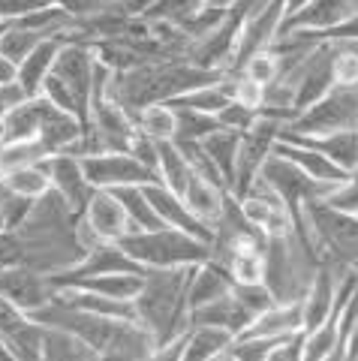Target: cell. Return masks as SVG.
I'll use <instances>...</instances> for the list:
<instances>
[{
	"label": "cell",
	"mask_w": 358,
	"mask_h": 361,
	"mask_svg": "<svg viewBox=\"0 0 358 361\" xmlns=\"http://www.w3.org/2000/svg\"><path fill=\"white\" fill-rule=\"evenodd\" d=\"M13 232L21 244V265L42 274H58L85 253L75 238V214L54 190L33 202L25 223Z\"/></svg>",
	"instance_id": "cell-1"
},
{
	"label": "cell",
	"mask_w": 358,
	"mask_h": 361,
	"mask_svg": "<svg viewBox=\"0 0 358 361\" xmlns=\"http://www.w3.org/2000/svg\"><path fill=\"white\" fill-rule=\"evenodd\" d=\"M223 73L202 70V66L190 63L187 58H166L142 63L127 73H111L109 97L136 121V115L151 103H169V99L187 94L193 87H202L217 82Z\"/></svg>",
	"instance_id": "cell-2"
},
{
	"label": "cell",
	"mask_w": 358,
	"mask_h": 361,
	"mask_svg": "<svg viewBox=\"0 0 358 361\" xmlns=\"http://www.w3.org/2000/svg\"><path fill=\"white\" fill-rule=\"evenodd\" d=\"M193 268L196 265L142 271V286L136 292V298H132V304H136V319L154 334L156 346H163L175 334L190 329L187 286H190Z\"/></svg>",
	"instance_id": "cell-3"
},
{
	"label": "cell",
	"mask_w": 358,
	"mask_h": 361,
	"mask_svg": "<svg viewBox=\"0 0 358 361\" xmlns=\"http://www.w3.org/2000/svg\"><path fill=\"white\" fill-rule=\"evenodd\" d=\"M118 244L124 253L139 262L142 268H184L199 265L211 256V244L187 235L175 226H160V229H139L121 235Z\"/></svg>",
	"instance_id": "cell-4"
},
{
	"label": "cell",
	"mask_w": 358,
	"mask_h": 361,
	"mask_svg": "<svg viewBox=\"0 0 358 361\" xmlns=\"http://www.w3.org/2000/svg\"><path fill=\"white\" fill-rule=\"evenodd\" d=\"M304 220L313 238H316L322 262L340 271L358 262V214L338 211L319 199L304 208Z\"/></svg>",
	"instance_id": "cell-5"
},
{
	"label": "cell",
	"mask_w": 358,
	"mask_h": 361,
	"mask_svg": "<svg viewBox=\"0 0 358 361\" xmlns=\"http://www.w3.org/2000/svg\"><path fill=\"white\" fill-rule=\"evenodd\" d=\"M283 130L295 135H326L340 130H358V87L334 85L316 103L295 111V118L286 121Z\"/></svg>",
	"instance_id": "cell-6"
},
{
	"label": "cell",
	"mask_w": 358,
	"mask_h": 361,
	"mask_svg": "<svg viewBox=\"0 0 358 361\" xmlns=\"http://www.w3.org/2000/svg\"><path fill=\"white\" fill-rule=\"evenodd\" d=\"M280 130H283L280 118H271V115H262L259 111V118L253 121V127H247L241 133L238 157H235V175H232V184H229V193L235 199H241L256 184L259 169H262V163L268 160V157H271Z\"/></svg>",
	"instance_id": "cell-7"
},
{
	"label": "cell",
	"mask_w": 358,
	"mask_h": 361,
	"mask_svg": "<svg viewBox=\"0 0 358 361\" xmlns=\"http://www.w3.org/2000/svg\"><path fill=\"white\" fill-rule=\"evenodd\" d=\"M82 169L91 187L103 190H118V187H132V184H154L156 172H151L144 163H139L130 151H103V154H87L82 157Z\"/></svg>",
	"instance_id": "cell-8"
},
{
	"label": "cell",
	"mask_w": 358,
	"mask_h": 361,
	"mask_svg": "<svg viewBox=\"0 0 358 361\" xmlns=\"http://www.w3.org/2000/svg\"><path fill=\"white\" fill-rule=\"evenodd\" d=\"M283 16H286L283 0H265L259 9H253V13L244 18V25H241L238 45H235V54H232V61H229V70H223V73H238L250 54L262 51V49H271L274 37L280 33Z\"/></svg>",
	"instance_id": "cell-9"
},
{
	"label": "cell",
	"mask_w": 358,
	"mask_h": 361,
	"mask_svg": "<svg viewBox=\"0 0 358 361\" xmlns=\"http://www.w3.org/2000/svg\"><path fill=\"white\" fill-rule=\"evenodd\" d=\"M0 295L13 307L30 316L33 310H39L42 304L54 298V286L49 274H42V271H33L27 265H9L0 268Z\"/></svg>",
	"instance_id": "cell-10"
},
{
	"label": "cell",
	"mask_w": 358,
	"mask_h": 361,
	"mask_svg": "<svg viewBox=\"0 0 358 361\" xmlns=\"http://www.w3.org/2000/svg\"><path fill=\"white\" fill-rule=\"evenodd\" d=\"M46 169H49V178H51V190L70 205L73 214H78L94 193L91 180H87L85 169H82V157L51 154V157H46Z\"/></svg>",
	"instance_id": "cell-11"
},
{
	"label": "cell",
	"mask_w": 358,
	"mask_h": 361,
	"mask_svg": "<svg viewBox=\"0 0 358 361\" xmlns=\"http://www.w3.org/2000/svg\"><path fill=\"white\" fill-rule=\"evenodd\" d=\"M358 16V0H307L295 13H286L280 21L283 30H331Z\"/></svg>",
	"instance_id": "cell-12"
},
{
	"label": "cell",
	"mask_w": 358,
	"mask_h": 361,
	"mask_svg": "<svg viewBox=\"0 0 358 361\" xmlns=\"http://www.w3.org/2000/svg\"><path fill=\"white\" fill-rule=\"evenodd\" d=\"M78 217H82L97 232L99 241H118L121 235L130 232V220H127V214H124L121 199L115 196V190L94 187L91 199H87V205L78 211Z\"/></svg>",
	"instance_id": "cell-13"
},
{
	"label": "cell",
	"mask_w": 358,
	"mask_h": 361,
	"mask_svg": "<svg viewBox=\"0 0 358 361\" xmlns=\"http://www.w3.org/2000/svg\"><path fill=\"white\" fill-rule=\"evenodd\" d=\"M144 193H148L154 211L160 214V220L166 226H175V229H181L187 235H196V238H202V241L211 244V238H214V229L199 220L196 214L187 208V202L175 193V190L160 184V180H154V184H144Z\"/></svg>",
	"instance_id": "cell-14"
},
{
	"label": "cell",
	"mask_w": 358,
	"mask_h": 361,
	"mask_svg": "<svg viewBox=\"0 0 358 361\" xmlns=\"http://www.w3.org/2000/svg\"><path fill=\"white\" fill-rule=\"evenodd\" d=\"M82 135H85V123L46 99V111H42V123H39V145L49 151V157L51 154H75L78 157Z\"/></svg>",
	"instance_id": "cell-15"
},
{
	"label": "cell",
	"mask_w": 358,
	"mask_h": 361,
	"mask_svg": "<svg viewBox=\"0 0 358 361\" xmlns=\"http://www.w3.org/2000/svg\"><path fill=\"white\" fill-rule=\"evenodd\" d=\"M343 271L334 268L328 262H319L316 274H313L310 286L301 298V313H304V331L316 329L331 316L334 310V298H338V283H340Z\"/></svg>",
	"instance_id": "cell-16"
},
{
	"label": "cell",
	"mask_w": 358,
	"mask_h": 361,
	"mask_svg": "<svg viewBox=\"0 0 358 361\" xmlns=\"http://www.w3.org/2000/svg\"><path fill=\"white\" fill-rule=\"evenodd\" d=\"M274 154L283 157L286 163H292L295 169H301L307 178L322 180V184H340V180L350 175V172H343V169L334 163V160H328L326 154L313 151V148H307V145H298V142L277 139L274 142Z\"/></svg>",
	"instance_id": "cell-17"
},
{
	"label": "cell",
	"mask_w": 358,
	"mask_h": 361,
	"mask_svg": "<svg viewBox=\"0 0 358 361\" xmlns=\"http://www.w3.org/2000/svg\"><path fill=\"white\" fill-rule=\"evenodd\" d=\"M277 139L307 145V148L326 154L328 160H334L343 172H352V169L358 166V133L355 130H340V133H326V135H295V133L280 130Z\"/></svg>",
	"instance_id": "cell-18"
},
{
	"label": "cell",
	"mask_w": 358,
	"mask_h": 361,
	"mask_svg": "<svg viewBox=\"0 0 358 361\" xmlns=\"http://www.w3.org/2000/svg\"><path fill=\"white\" fill-rule=\"evenodd\" d=\"M156 341L139 319H124L115 341L106 349L109 361H154Z\"/></svg>",
	"instance_id": "cell-19"
},
{
	"label": "cell",
	"mask_w": 358,
	"mask_h": 361,
	"mask_svg": "<svg viewBox=\"0 0 358 361\" xmlns=\"http://www.w3.org/2000/svg\"><path fill=\"white\" fill-rule=\"evenodd\" d=\"M190 322L217 325V329H226L232 334H241L253 322V316L244 310V304L235 298V292H229V295L208 301V304H202V307H193V310H190Z\"/></svg>",
	"instance_id": "cell-20"
},
{
	"label": "cell",
	"mask_w": 358,
	"mask_h": 361,
	"mask_svg": "<svg viewBox=\"0 0 358 361\" xmlns=\"http://www.w3.org/2000/svg\"><path fill=\"white\" fill-rule=\"evenodd\" d=\"M232 286H235V280L217 262H211V259L199 262L193 268V274H190V286H187V304H190V310L202 307V304L214 301V298L229 295Z\"/></svg>",
	"instance_id": "cell-21"
},
{
	"label": "cell",
	"mask_w": 358,
	"mask_h": 361,
	"mask_svg": "<svg viewBox=\"0 0 358 361\" xmlns=\"http://www.w3.org/2000/svg\"><path fill=\"white\" fill-rule=\"evenodd\" d=\"M226 193H229V190L211 184V180H205L202 175L193 172V175H190V180L184 184V190H181V199L187 202V208L193 211L199 220L214 229V223L220 220V214H223V202H226Z\"/></svg>",
	"instance_id": "cell-22"
},
{
	"label": "cell",
	"mask_w": 358,
	"mask_h": 361,
	"mask_svg": "<svg viewBox=\"0 0 358 361\" xmlns=\"http://www.w3.org/2000/svg\"><path fill=\"white\" fill-rule=\"evenodd\" d=\"M61 45H63V33H61V37H49V39H42L37 49H33L27 58L18 63V85L25 87L27 97H39L42 82H46V75L51 73Z\"/></svg>",
	"instance_id": "cell-23"
},
{
	"label": "cell",
	"mask_w": 358,
	"mask_h": 361,
	"mask_svg": "<svg viewBox=\"0 0 358 361\" xmlns=\"http://www.w3.org/2000/svg\"><path fill=\"white\" fill-rule=\"evenodd\" d=\"M304 329V313H301V301L280 304L274 301L271 307H265L256 319L247 325V334H262V337H286Z\"/></svg>",
	"instance_id": "cell-24"
},
{
	"label": "cell",
	"mask_w": 358,
	"mask_h": 361,
	"mask_svg": "<svg viewBox=\"0 0 358 361\" xmlns=\"http://www.w3.org/2000/svg\"><path fill=\"white\" fill-rule=\"evenodd\" d=\"M232 331L217 329V325H202V322H190L187 343L181 361H220L226 346L232 343Z\"/></svg>",
	"instance_id": "cell-25"
},
{
	"label": "cell",
	"mask_w": 358,
	"mask_h": 361,
	"mask_svg": "<svg viewBox=\"0 0 358 361\" xmlns=\"http://www.w3.org/2000/svg\"><path fill=\"white\" fill-rule=\"evenodd\" d=\"M42 361H99V355L73 331L42 325Z\"/></svg>",
	"instance_id": "cell-26"
},
{
	"label": "cell",
	"mask_w": 358,
	"mask_h": 361,
	"mask_svg": "<svg viewBox=\"0 0 358 361\" xmlns=\"http://www.w3.org/2000/svg\"><path fill=\"white\" fill-rule=\"evenodd\" d=\"M42 111H46V97H27L25 103H18L16 109H9L4 115V121H6V142L39 139Z\"/></svg>",
	"instance_id": "cell-27"
},
{
	"label": "cell",
	"mask_w": 358,
	"mask_h": 361,
	"mask_svg": "<svg viewBox=\"0 0 358 361\" xmlns=\"http://www.w3.org/2000/svg\"><path fill=\"white\" fill-rule=\"evenodd\" d=\"M0 184L16 190V193H21V196H27V199H39L51 190V178H49L46 160H39V163L4 169V172H0Z\"/></svg>",
	"instance_id": "cell-28"
},
{
	"label": "cell",
	"mask_w": 358,
	"mask_h": 361,
	"mask_svg": "<svg viewBox=\"0 0 358 361\" xmlns=\"http://www.w3.org/2000/svg\"><path fill=\"white\" fill-rule=\"evenodd\" d=\"M115 196L121 199L124 205V214L130 220V232H139V229H160L166 226L160 220V214L154 211L148 193H144V184H132V187H118Z\"/></svg>",
	"instance_id": "cell-29"
},
{
	"label": "cell",
	"mask_w": 358,
	"mask_h": 361,
	"mask_svg": "<svg viewBox=\"0 0 358 361\" xmlns=\"http://www.w3.org/2000/svg\"><path fill=\"white\" fill-rule=\"evenodd\" d=\"M238 142H241V133L226 130V127H217L214 133H208L202 139V148L208 151L211 163L217 166V172L226 180V187L232 184V175H235V157H238Z\"/></svg>",
	"instance_id": "cell-30"
},
{
	"label": "cell",
	"mask_w": 358,
	"mask_h": 361,
	"mask_svg": "<svg viewBox=\"0 0 358 361\" xmlns=\"http://www.w3.org/2000/svg\"><path fill=\"white\" fill-rule=\"evenodd\" d=\"M156 175H160V184L175 190L178 196H181L184 184L190 180V175H193V169H190V163L184 160V154L175 148L172 139L160 142V166H156Z\"/></svg>",
	"instance_id": "cell-31"
},
{
	"label": "cell",
	"mask_w": 358,
	"mask_h": 361,
	"mask_svg": "<svg viewBox=\"0 0 358 361\" xmlns=\"http://www.w3.org/2000/svg\"><path fill=\"white\" fill-rule=\"evenodd\" d=\"M283 337H262V334H235L232 343L226 346V353H223L220 361H268L271 355V349L280 343Z\"/></svg>",
	"instance_id": "cell-32"
},
{
	"label": "cell",
	"mask_w": 358,
	"mask_h": 361,
	"mask_svg": "<svg viewBox=\"0 0 358 361\" xmlns=\"http://www.w3.org/2000/svg\"><path fill=\"white\" fill-rule=\"evenodd\" d=\"M220 268L226 271L235 283H262V277H265V250H259V247L238 250V253H232Z\"/></svg>",
	"instance_id": "cell-33"
},
{
	"label": "cell",
	"mask_w": 358,
	"mask_h": 361,
	"mask_svg": "<svg viewBox=\"0 0 358 361\" xmlns=\"http://www.w3.org/2000/svg\"><path fill=\"white\" fill-rule=\"evenodd\" d=\"M42 39H49V37H42V33H37V30H27V27H18V25L9 21V25L0 30V54L21 63Z\"/></svg>",
	"instance_id": "cell-34"
},
{
	"label": "cell",
	"mask_w": 358,
	"mask_h": 361,
	"mask_svg": "<svg viewBox=\"0 0 358 361\" xmlns=\"http://www.w3.org/2000/svg\"><path fill=\"white\" fill-rule=\"evenodd\" d=\"M136 130L151 139H172L175 135V111L169 103H151L136 115Z\"/></svg>",
	"instance_id": "cell-35"
},
{
	"label": "cell",
	"mask_w": 358,
	"mask_h": 361,
	"mask_svg": "<svg viewBox=\"0 0 358 361\" xmlns=\"http://www.w3.org/2000/svg\"><path fill=\"white\" fill-rule=\"evenodd\" d=\"M175 111V135L172 139H205L208 133H214L220 123L217 115H208V111H196L187 106H172Z\"/></svg>",
	"instance_id": "cell-36"
},
{
	"label": "cell",
	"mask_w": 358,
	"mask_h": 361,
	"mask_svg": "<svg viewBox=\"0 0 358 361\" xmlns=\"http://www.w3.org/2000/svg\"><path fill=\"white\" fill-rule=\"evenodd\" d=\"M202 6H205V0H156V4L151 6V13L144 18H148V21H166V25L181 27Z\"/></svg>",
	"instance_id": "cell-37"
},
{
	"label": "cell",
	"mask_w": 358,
	"mask_h": 361,
	"mask_svg": "<svg viewBox=\"0 0 358 361\" xmlns=\"http://www.w3.org/2000/svg\"><path fill=\"white\" fill-rule=\"evenodd\" d=\"M49 151L39 145V139L30 142H4L0 145V172L4 169H16V166H27V163H39L46 160Z\"/></svg>",
	"instance_id": "cell-38"
},
{
	"label": "cell",
	"mask_w": 358,
	"mask_h": 361,
	"mask_svg": "<svg viewBox=\"0 0 358 361\" xmlns=\"http://www.w3.org/2000/svg\"><path fill=\"white\" fill-rule=\"evenodd\" d=\"M33 202L37 199H27V196H21V193H16V190L0 184V229H9V232L18 229V226L25 223V217L30 214Z\"/></svg>",
	"instance_id": "cell-39"
},
{
	"label": "cell",
	"mask_w": 358,
	"mask_h": 361,
	"mask_svg": "<svg viewBox=\"0 0 358 361\" xmlns=\"http://www.w3.org/2000/svg\"><path fill=\"white\" fill-rule=\"evenodd\" d=\"M238 73H244L247 78H253L256 85H271L274 78H277V73H280V58L271 51V49H262V51H256V54H250L247 61H244V66Z\"/></svg>",
	"instance_id": "cell-40"
},
{
	"label": "cell",
	"mask_w": 358,
	"mask_h": 361,
	"mask_svg": "<svg viewBox=\"0 0 358 361\" xmlns=\"http://www.w3.org/2000/svg\"><path fill=\"white\" fill-rule=\"evenodd\" d=\"M331 78H334V85H340V87H358V54H352L340 42H334Z\"/></svg>",
	"instance_id": "cell-41"
},
{
	"label": "cell",
	"mask_w": 358,
	"mask_h": 361,
	"mask_svg": "<svg viewBox=\"0 0 358 361\" xmlns=\"http://www.w3.org/2000/svg\"><path fill=\"white\" fill-rule=\"evenodd\" d=\"M326 205L338 208V211H350V214H358V166L346 175L340 184H334L328 190V196L322 199Z\"/></svg>",
	"instance_id": "cell-42"
},
{
	"label": "cell",
	"mask_w": 358,
	"mask_h": 361,
	"mask_svg": "<svg viewBox=\"0 0 358 361\" xmlns=\"http://www.w3.org/2000/svg\"><path fill=\"white\" fill-rule=\"evenodd\" d=\"M256 118H259V109H250V106L238 103V99H229V103L217 111V123H220V127L235 130V133H244L247 127H253Z\"/></svg>",
	"instance_id": "cell-43"
},
{
	"label": "cell",
	"mask_w": 358,
	"mask_h": 361,
	"mask_svg": "<svg viewBox=\"0 0 358 361\" xmlns=\"http://www.w3.org/2000/svg\"><path fill=\"white\" fill-rule=\"evenodd\" d=\"M130 154L136 157L139 163L148 166L151 172H156V166H160V139H151V135L136 130V135H132V142H130Z\"/></svg>",
	"instance_id": "cell-44"
},
{
	"label": "cell",
	"mask_w": 358,
	"mask_h": 361,
	"mask_svg": "<svg viewBox=\"0 0 358 361\" xmlns=\"http://www.w3.org/2000/svg\"><path fill=\"white\" fill-rule=\"evenodd\" d=\"M232 75V99L250 106V109H259L262 106V85H256L253 78H247L244 73H229Z\"/></svg>",
	"instance_id": "cell-45"
},
{
	"label": "cell",
	"mask_w": 358,
	"mask_h": 361,
	"mask_svg": "<svg viewBox=\"0 0 358 361\" xmlns=\"http://www.w3.org/2000/svg\"><path fill=\"white\" fill-rule=\"evenodd\" d=\"M39 6H49V0H0V21L9 25V21L21 18L25 13H33Z\"/></svg>",
	"instance_id": "cell-46"
},
{
	"label": "cell",
	"mask_w": 358,
	"mask_h": 361,
	"mask_svg": "<svg viewBox=\"0 0 358 361\" xmlns=\"http://www.w3.org/2000/svg\"><path fill=\"white\" fill-rule=\"evenodd\" d=\"M27 94L25 87H21L18 82H9V85H0V115H6L9 109H16L18 103H25Z\"/></svg>",
	"instance_id": "cell-47"
},
{
	"label": "cell",
	"mask_w": 358,
	"mask_h": 361,
	"mask_svg": "<svg viewBox=\"0 0 358 361\" xmlns=\"http://www.w3.org/2000/svg\"><path fill=\"white\" fill-rule=\"evenodd\" d=\"M49 4L66 9V13H73V16L78 18V16H87V13H94V9L106 6L109 0H49Z\"/></svg>",
	"instance_id": "cell-48"
},
{
	"label": "cell",
	"mask_w": 358,
	"mask_h": 361,
	"mask_svg": "<svg viewBox=\"0 0 358 361\" xmlns=\"http://www.w3.org/2000/svg\"><path fill=\"white\" fill-rule=\"evenodd\" d=\"M115 4H121V9H124L127 16H136V18H144L151 13V6L156 4V0H115Z\"/></svg>",
	"instance_id": "cell-49"
},
{
	"label": "cell",
	"mask_w": 358,
	"mask_h": 361,
	"mask_svg": "<svg viewBox=\"0 0 358 361\" xmlns=\"http://www.w3.org/2000/svg\"><path fill=\"white\" fill-rule=\"evenodd\" d=\"M340 358L358 361V319L352 322V329H350V334H346V341H343V346H340Z\"/></svg>",
	"instance_id": "cell-50"
},
{
	"label": "cell",
	"mask_w": 358,
	"mask_h": 361,
	"mask_svg": "<svg viewBox=\"0 0 358 361\" xmlns=\"http://www.w3.org/2000/svg\"><path fill=\"white\" fill-rule=\"evenodd\" d=\"M9 82H18V63L0 54V85H9Z\"/></svg>",
	"instance_id": "cell-51"
},
{
	"label": "cell",
	"mask_w": 358,
	"mask_h": 361,
	"mask_svg": "<svg viewBox=\"0 0 358 361\" xmlns=\"http://www.w3.org/2000/svg\"><path fill=\"white\" fill-rule=\"evenodd\" d=\"M0 361H16L13 358V349H9V343L4 341V334H0Z\"/></svg>",
	"instance_id": "cell-52"
},
{
	"label": "cell",
	"mask_w": 358,
	"mask_h": 361,
	"mask_svg": "<svg viewBox=\"0 0 358 361\" xmlns=\"http://www.w3.org/2000/svg\"><path fill=\"white\" fill-rule=\"evenodd\" d=\"M304 4H307V0H283V9H286V13H295V9L304 6Z\"/></svg>",
	"instance_id": "cell-53"
},
{
	"label": "cell",
	"mask_w": 358,
	"mask_h": 361,
	"mask_svg": "<svg viewBox=\"0 0 358 361\" xmlns=\"http://www.w3.org/2000/svg\"><path fill=\"white\" fill-rule=\"evenodd\" d=\"M235 0H205V6H217V9H229Z\"/></svg>",
	"instance_id": "cell-54"
},
{
	"label": "cell",
	"mask_w": 358,
	"mask_h": 361,
	"mask_svg": "<svg viewBox=\"0 0 358 361\" xmlns=\"http://www.w3.org/2000/svg\"><path fill=\"white\" fill-rule=\"evenodd\" d=\"M6 142V121H4V115H0V145Z\"/></svg>",
	"instance_id": "cell-55"
},
{
	"label": "cell",
	"mask_w": 358,
	"mask_h": 361,
	"mask_svg": "<svg viewBox=\"0 0 358 361\" xmlns=\"http://www.w3.org/2000/svg\"><path fill=\"white\" fill-rule=\"evenodd\" d=\"M4 27H6V25H4V21H0V30H4Z\"/></svg>",
	"instance_id": "cell-56"
}]
</instances>
